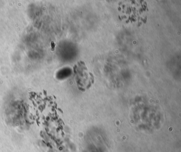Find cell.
Returning <instances> with one entry per match:
<instances>
[{
    "instance_id": "1",
    "label": "cell",
    "mask_w": 181,
    "mask_h": 152,
    "mask_svg": "<svg viewBox=\"0 0 181 152\" xmlns=\"http://www.w3.org/2000/svg\"><path fill=\"white\" fill-rule=\"evenodd\" d=\"M55 46V45L54 42H51V48H52V51H54Z\"/></svg>"
}]
</instances>
